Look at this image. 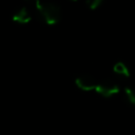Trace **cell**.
I'll return each instance as SVG.
<instances>
[{
    "label": "cell",
    "mask_w": 135,
    "mask_h": 135,
    "mask_svg": "<svg viewBox=\"0 0 135 135\" xmlns=\"http://www.w3.org/2000/svg\"><path fill=\"white\" fill-rule=\"evenodd\" d=\"M74 1H76V0H74Z\"/></svg>",
    "instance_id": "cell-9"
},
{
    "label": "cell",
    "mask_w": 135,
    "mask_h": 135,
    "mask_svg": "<svg viewBox=\"0 0 135 135\" xmlns=\"http://www.w3.org/2000/svg\"><path fill=\"white\" fill-rule=\"evenodd\" d=\"M75 83L76 85L83 90V91H91V90H95L96 85H97V81L96 79L88 74H81L78 75L75 78Z\"/></svg>",
    "instance_id": "cell-3"
},
{
    "label": "cell",
    "mask_w": 135,
    "mask_h": 135,
    "mask_svg": "<svg viewBox=\"0 0 135 135\" xmlns=\"http://www.w3.org/2000/svg\"><path fill=\"white\" fill-rule=\"evenodd\" d=\"M85 2L90 8H96L102 2V0H85Z\"/></svg>",
    "instance_id": "cell-7"
},
{
    "label": "cell",
    "mask_w": 135,
    "mask_h": 135,
    "mask_svg": "<svg viewBox=\"0 0 135 135\" xmlns=\"http://www.w3.org/2000/svg\"><path fill=\"white\" fill-rule=\"evenodd\" d=\"M124 93L127 95V98L128 100L135 104V85H129V86H126L124 89Z\"/></svg>",
    "instance_id": "cell-6"
},
{
    "label": "cell",
    "mask_w": 135,
    "mask_h": 135,
    "mask_svg": "<svg viewBox=\"0 0 135 135\" xmlns=\"http://www.w3.org/2000/svg\"><path fill=\"white\" fill-rule=\"evenodd\" d=\"M114 72L118 75H121V76H124V77H129L130 76V71H129V68L121 61L117 62L114 64V68H113Z\"/></svg>",
    "instance_id": "cell-5"
},
{
    "label": "cell",
    "mask_w": 135,
    "mask_h": 135,
    "mask_svg": "<svg viewBox=\"0 0 135 135\" xmlns=\"http://www.w3.org/2000/svg\"><path fill=\"white\" fill-rule=\"evenodd\" d=\"M38 13L40 18L51 25L57 23L61 16L60 7L55 2H41V5L38 8Z\"/></svg>",
    "instance_id": "cell-1"
},
{
    "label": "cell",
    "mask_w": 135,
    "mask_h": 135,
    "mask_svg": "<svg viewBox=\"0 0 135 135\" xmlns=\"http://www.w3.org/2000/svg\"><path fill=\"white\" fill-rule=\"evenodd\" d=\"M12 18H13V20L15 22H18V23H27L31 20V18H32L31 11L26 6H21L17 11L14 12Z\"/></svg>",
    "instance_id": "cell-4"
},
{
    "label": "cell",
    "mask_w": 135,
    "mask_h": 135,
    "mask_svg": "<svg viewBox=\"0 0 135 135\" xmlns=\"http://www.w3.org/2000/svg\"><path fill=\"white\" fill-rule=\"evenodd\" d=\"M26 1H28V2H31L35 7H36V9L38 11V8H39V6L41 5V1L40 0H26Z\"/></svg>",
    "instance_id": "cell-8"
},
{
    "label": "cell",
    "mask_w": 135,
    "mask_h": 135,
    "mask_svg": "<svg viewBox=\"0 0 135 135\" xmlns=\"http://www.w3.org/2000/svg\"><path fill=\"white\" fill-rule=\"evenodd\" d=\"M95 90L98 94H100L104 97H110L119 92V85L115 80H113L111 78H105V79L101 80L100 82H97Z\"/></svg>",
    "instance_id": "cell-2"
}]
</instances>
